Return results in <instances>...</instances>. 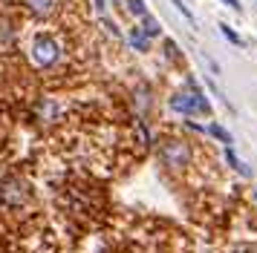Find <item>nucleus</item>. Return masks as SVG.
<instances>
[{
    "label": "nucleus",
    "mask_w": 257,
    "mask_h": 253,
    "mask_svg": "<svg viewBox=\"0 0 257 253\" xmlns=\"http://www.w3.org/2000/svg\"><path fill=\"white\" fill-rule=\"evenodd\" d=\"M188 86H191V92H176L174 98H171V110L182 112V115H211V104L197 90V84L188 80Z\"/></svg>",
    "instance_id": "obj_1"
},
{
    "label": "nucleus",
    "mask_w": 257,
    "mask_h": 253,
    "mask_svg": "<svg viewBox=\"0 0 257 253\" xmlns=\"http://www.w3.org/2000/svg\"><path fill=\"white\" fill-rule=\"evenodd\" d=\"M29 52H32V60H35L41 69L55 66V64L61 60V46H58V40H55L52 34H35Z\"/></svg>",
    "instance_id": "obj_2"
},
{
    "label": "nucleus",
    "mask_w": 257,
    "mask_h": 253,
    "mask_svg": "<svg viewBox=\"0 0 257 253\" xmlns=\"http://www.w3.org/2000/svg\"><path fill=\"white\" fill-rule=\"evenodd\" d=\"M188 158H191V150H188L179 138L165 141V147H162V161L165 164H176V167H182V164H188Z\"/></svg>",
    "instance_id": "obj_3"
},
{
    "label": "nucleus",
    "mask_w": 257,
    "mask_h": 253,
    "mask_svg": "<svg viewBox=\"0 0 257 253\" xmlns=\"http://www.w3.org/2000/svg\"><path fill=\"white\" fill-rule=\"evenodd\" d=\"M127 44L136 49V52H148V46H151V38L142 32V29H130L127 32Z\"/></svg>",
    "instance_id": "obj_4"
},
{
    "label": "nucleus",
    "mask_w": 257,
    "mask_h": 253,
    "mask_svg": "<svg viewBox=\"0 0 257 253\" xmlns=\"http://www.w3.org/2000/svg\"><path fill=\"white\" fill-rule=\"evenodd\" d=\"M225 161H228V164H231V170H237L240 176H243V178H251V170H248L243 161L237 158V152H234L231 147H225Z\"/></svg>",
    "instance_id": "obj_5"
},
{
    "label": "nucleus",
    "mask_w": 257,
    "mask_h": 253,
    "mask_svg": "<svg viewBox=\"0 0 257 253\" xmlns=\"http://www.w3.org/2000/svg\"><path fill=\"white\" fill-rule=\"evenodd\" d=\"M208 132H211V136H214V138H217V141H222L225 147H231V144H234L231 132H228L225 126H220V124H211V126H208Z\"/></svg>",
    "instance_id": "obj_6"
},
{
    "label": "nucleus",
    "mask_w": 257,
    "mask_h": 253,
    "mask_svg": "<svg viewBox=\"0 0 257 253\" xmlns=\"http://www.w3.org/2000/svg\"><path fill=\"white\" fill-rule=\"evenodd\" d=\"M26 6L35 12V14H49L52 6H55V0H26Z\"/></svg>",
    "instance_id": "obj_7"
},
{
    "label": "nucleus",
    "mask_w": 257,
    "mask_h": 253,
    "mask_svg": "<svg viewBox=\"0 0 257 253\" xmlns=\"http://www.w3.org/2000/svg\"><path fill=\"white\" fill-rule=\"evenodd\" d=\"M139 29H142L145 34H148V38H156V34L162 32V29H159V20H156V18H145Z\"/></svg>",
    "instance_id": "obj_8"
},
{
    "label": "nucleus",
    "mask_w": 257,
    "mask_h": 253,
    "mask_svg": "<svg viewBox=\"0 0 257 253\" xmlns=\"http://www.w3.org/2000/svg\"><path fill=\"white\" fill-rule=\"evenodd\" d=\"M220 32L225 34V38H228V40H231L234 46H243V40H240V34L234 32V29H231V26H228V23H220Z\"/></svg>",
    "instance_id": "obj_9"
},
{
    "label": "nucleus",
    "mask_w": 257,
    "mask_h": 253,
    "mask_svg": "<svg viewBox=\"0 0 257 253\" xmlns=\"http://www.w3.org/2000/svg\"><path fill=\"white\" fill-rule=\"evenodd\" d=\"M171 3H174L176 9H179V14H182L185 20H191V23H194V14H191V9H188V6L182 3V0H171Z\"/></svg>",
    "instance_id": "obj_10"
},
{
    "label": "nucleus",
    "mask_w": 257,
    "mask_h": 253,
    "mask_svg": "<svg viewBox=\"0 0 257 253\" xmlns=\"http://www.w3.org/2000/svg\"><path fill=\"white\" fill-rule=\"evenodd\" d=\"M130 12H133V14H142V18H148V9H145L142 0H130Z\"/></svg>",
    "instance_id": "obj_11"
},
{
    "label": "nucleus",
    "mask_w": 257,
    "mask_h": 253,
    "mask_svg": "<svg viewBox=\"0 0 257 253\" xmlns=\"http://www.w3.org/2000/svg\"><path fill=\"white\" fill-rule=\"evenodd\" d=\"M222 3H225V6H231L234 12H240V9H243V6H240V0H222Z\"/></svg>",
    "instance_id": "obj_12"
},
{
    "label": "nucleus",
    "mask_w": 257,
    "mask_h": 253,
    "mask_svg": "<svg viewBox=\"0 0 257 253\" xmlns=\"http://www.w3.org/2000/svg\"><path fill=\"white\" fill-rule=\"evenodd\" d=\"M95 6H98V9L104 12V6H107V3H104V0H95Z\"/></svg>",
    "instance_id": "obj_13"
},
{
    "label": "nucleus",
    "mask_w": 257,
    "mask_h": 253,
    "mask_svg": "<svg viewBox=\"0 0 257 253\" xmlns=\"http://www.w3.org/2000/svg\"><path fill=\"white\" fill-rule=\"evenodd\" d=\"M240 253H245V250H240Z\"/></svg>",
    "instance_id": "obj_14"
},
{
    "label": "nucleus",
    "mask_w": 257,
    "mask_h": 253,
    "mask_svg": "<svg viewBox=\"0 0 257 253\" xmlns=\"http://www.w3.org/2000/svg\"><path fill=\"white\" fill-rule=\"evenodd\" d=\"M254 198H257V193H254Z\"/></svg>",
    "instance_id": "obj_15"
}]
</instances>
